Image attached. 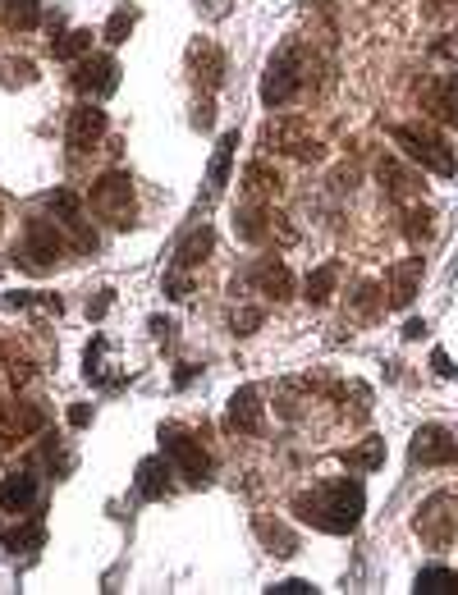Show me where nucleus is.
Instances as JSON below:
<instances>
[{"instance_id":"23","label":"nucleus","mask_w":458,"mask_h":595,"mask_svg":"<svg viewBox=\"0 0 458 595\" xmlns=\"http://www.w3.org/2000/svg\"><path fill=\"white\" fill-rule=\"evenodd\" d=\"M262 142L271 147V152H298V142H303V119H271Z\"/></svg>"},{"instance_id":"24","label":"nucleus","mask_w":458,"mask_h":595,"mask_svg":"<svg viewBox=\"0 0 458 595\" xmlns=\"http://www.w3.org/2000/svg\"><path fill=\"white\" fill-rule=\"evenodd\" d=\"M42 23V0H5V28L10 33H33Z\"/></svg>"},{"instance_id":"17","label":"nucleus","mask_w":458,"mask_h":595,"mask_svg":"<svg viewBox=\"0 0 458 595\" xmlns=\"http://www.w3.org/2000/svg\"><path fill=\"white\" fill-rule=\"evenodd\" d=\"M234 147H239V129H229L225 138L216 142V156L207 165V197H220L229 184V165H234Z\"/></svg>"},{"instance_id":"41","label":"nucleus","mask_w":458,"mask_h":595,"mask_svg":"<svg viewBox=\"0 0 458 595\" xmlns=\"http://www.w3.org/2000/svg\"><path fill=\"white\" fill-rule=\"evenodd\" d=\"M106 307H110V289H101L97 303H88V316H106Z\"/></svg>"},{"instance_id":"27","label":"nucleus","mask_w":458,"mask_h":595,"mask_svg":"<svg viewBox=\"0 0 458 595\" xmlns=\"http://www.w3.org/2000/svg\"><path fill=\"white\" fill-rule=\"evenodd\" d=\"M335 280H339V261H326V266H317V271L307 275V284H303V298L307 303H330V293H335Z\"/></svg>"},{"instance_id":"39","label":"nucleus","mask_w":458,"mask_h":595,"mask_svg":"<svg viewBox=\"0 0 458 595\" xmlns=\"http://www.w3.org/2000/svg\"><path fill=\"white\" fill-rule=\"evenodd\" d=\"M92 422V408L88 403H74V408H69V426H88Z\"/></svg>"},{"instance_id":"2","label":"nucleus","mask_w":458,"mask_h":595,"mask_svg":"<svg viewBox=\"0 0 458 595\" xmlns=\"http://www.w3.org/2000/svg\"><path fill=\"white\" fill-rule=\"evenodd\" d=\"M390 138L399 142L408 161H417L422 170L440 174V179H449V174H454V152L445 147V138H440L436 129H426V124H394Z\"/></svg>"},{"instance_id":"31","label":"nucleus","mask_w":458,"mask_h":595,"mask_svg":"<svg viewBox=\"0 0 458 595\" xmlns=\"http://www.w3.org/2000/svg\"><path fill=\"white\" fill-rule=\"evenodd\" d=\"M417 591L422 595H454L458 573H449V568H422V573H417Z\"/></svg>"},{"instance_id":"28","label":"nucleus","mask_w":458,"mask_h":595,"mask_svg":"<svg viewBox=\"0 0 458 595\" xmlns=\"http://www.w3.org/2000/svg\"><path fill=\"white\" fill-rule=\"evenodd\" d=\"M344 463H349L353 472H376V467H385V440H362L358 449H344Z\"/></svg>"},{"instance_id":"7","label":"nucleus","mask_w":458,"mask_h":595,"mask_svg":"<svg viewBox=\"0 0 458 595\" xmlns=\"http://www.w3.org/2000/svg\"><path fill=\"white\" fill-rule=\"evenodd\" d=\"M303 92V69H298V46H284L280 55L271 60V69H266L262 78V101L271 110L289 106V101Z\"/></svg>"},{"instance_id":"37","label":"nucleus","mask_w":458,"mask_h":595,"mask_svg":"<svg viewBox=\"0 0 458 595\" xmlns=\"http://www.w3.org/2000/svg\"><path fill=\"white\" fill-rule=\"evenodd\" d=\"M165 293H170V298H188V293H193V280H188L184 271L165 275Z\"/></svg>"},{"instance_id":"12","label":"nucleus","mask_w":458,"mask_h":595,"mask_svg":"<svg viewBox=\"0 0 458 595\" xmlns=\"http://www.w3.org/2000/svg\"><path fill=\"white\" fill-rule=\"evenodd\" d=\"M422 110L436 115L440 124H449V129H458V69L422 87Z\"/></svg>"},{"instance_id":"6","label":"nucleus","mask_w":458,"mask_h":595,"mask_svg":"<svg viewBox=\"0 0 458 595\" xmlns=\"http://www.w3.org/2000/svg\"><path fill=\"white\" fill-rule=\"evenodd\" d=\"M161 449H165V458L179 467V472L193 481V486H202L211 476V458H207V449L193 440V435L184 431V426H161Z\"/></svg>"},{"instance_id":"30","label":"nucleus","mask_w":458,"mask_h":595,"mask_svg":"<svg viewBox=\"0 0 458 595\" xmlns=\"http://www.w3.org/2000/svg\"><path fill=\"white\" fill-rule=\"evenodd\" d=\"M0 83H5V87L37 83V65H33V60H23V55H5V60H0Z\"/></svg>"},{"instance_id":"4","label":"nucleus","mask_w":458,"mask_h":595,"mask_svg":"<svg viewBox=\"0 0 458 595\" xmlns=\"http://www.w3.org/2000/svg\"><path fill=\"white\" fill-rule=\"evenodd\" d=\"M413 527H417V536H422L431 550H445V545L454 541V531H458V499L449 495V490H436V495L417 509Z\"/></svg>"},{"instance_id":"14","label":"nucleus","mask_w":458,"mask_h":595,"mask_svg":"<svg viewBox=\"0 0 458 595\" xmlns=\"http://www.w3.org/2000/svg\"><path fill=\"white\" fill-rule=\"evenodd\" d=\"M46 426V412L37 408V403H5L0 408V431L14 435V440H28V435H37Z\"/></svg>"},{"instance_id":"40","label":"nucleus","mask_w":458,"mask_h":595,"mask_svg":"<svg viewBox=\"0 0 458 595\" xmlns=\"http://www.w3.org/2000/svg\"><path fill=\"white\" fill-rule=\"evenodd\" d=\"M431 367H436L440 376H454V367H449V357H445V348H436V353H431Z\"/></svg>"},{"instance_id":"21","label":"nucleus","mask_w":458,"mask_h":595,"mask_svg":"<svg viewBox=\"0 0 458 595\" xmlns=\"http://www.w3.org/2000/svg\"><path fill=\"white\" fill-rule=\"evenodd\" d=\"M417 280H422V257H408L390 271V307H408L417 293Z\"/></svg>"},{"instance_id":"19","label":"nucleus","mask_w":458,"mask_h":595,"mask_svg":"<svg viewBox=\"0 0 458 595\" xmlns=\"http://www.w3.org/2000/svg\"><path fill=\"white\" fill-rule=\"evenodd\" d=\"M234 234H239L243 243H262V238L271 234V211H266V202H243V211H234Z\"/></svg>"},{"instance_id":"10","label":"nucleus","mask_w":458,"mask_h":595,"mask_svg":"<svg viewBox=\"0 0 458 595\" xmlns=\"http://www.w3.org/2000/svg\"><path fill=\"white\" fill-rule=\"evenodd\" d=\"M188 74H193L197 87L216 92V87L225 83V51H220L216 42H207V37H197V42L188 46Z\"/></svg>"},{"instance_id":"38","label":"nucleus","mask_w":458,"mask_h":595,"mask_svg":"<svg viewBox=\"0 0 458 595\" xmlns=\"http://www.w3.org/2000/svg\"><path fill=\"white\" fill-rule=\"evenodd\" d=\"M175 330H179L175 321H161V316H152V335L161 339V344H170V339H175Z\"/></svg>"},{"instance_id":"32","label":"nucleus","mask_w":458,"mask_h":595,"mask_svg":"<svg viewBox=\"0 0 458 595\" xmlns=\"http://www.w3.org/2000/svg\"><path fill=\"white\" fill-rule=\"evenodd\" d=\"M133 23H138V10H133V5H120V10L110 14V23H106V42L110 46H120V42H129V33H133Z\"/></svg>"},{"instance_id":"1","label":"nucleus","mask_w":458,"mask_h":595,"mask_svg":"<svg viewBox=\"0 0 458 595\" xmlns=\"http://www.w3.org/2000/svg\"><path fill=\"white\" fill-rule=\"evenodd\" d=\"M362 509H367V490L362 481H326V486H312V490H298L294 495V513L317 531H330V536H349L353 527L362 522Z\"/></svg>"},{"instance_id":"33","label":"nucleus","mask_w":458,"mask_h":595,"mask_svg":"<svg viewBox=\"0 0 458 595\" xmlns=\"http://www.w3.org/2000/svg\"><path fill=\"white\" fill-rule=\"evenodd\" d=\"M257 536H262L266 545H275V554H284V559H289V554L298 550V541H294V536H289L284 527H275L271 518H257Z\"/></svg>"},{"instance_id":"36","label":"nucleus","mask_w":458,"mask_h":595,"mask_svg":"<svg viewBox=\"0 0 458 595\" xmlns=\"http://www.w3.org/2000/svg\"><path fill=\"white\" fill-rule=\"evenodd\" d=\"M317 586L312 582H303V577H289V582H275L271 586V595H312Z\"/></svg>"},{"instance_id":"5","label":"nucleus","mask_w":458,"mask_h":595,"mask_svg":"<svg viewBox=\"0 0 458 595\" xmlns=\"http://www.w3.org/2000/svg\"><path fill=\"white\" fill-rule=\"evenodd\" d=\"M65 252H69V238H65V229L55 225V220H28V225H23V252H19V257L28 261L33 271L55 266Z\"/></svg>"},{"instance_id":"15","label":"nucleus","mask_w":458,"mask_h":595,"mask_svg":"<svg viewBox=\"0 0 458 595\" xmlns=\"http://www.w3.org/2000/svg\"><path fill=\"white\" fill-rule=\"evenodd\" d=\"M37 504V476L33 472H10L0 481V509L5 513H28Z\"/></svg>"},{"instance_id":"42","label":"nucleus","mask_w":458,"mask_h":595,"mask_svg":"<svg viewBox=\"0 0 458 595\" xmlns=\"http://www.w3.org/2000/svg\"><path fill=\"white\" fill-rule=\"evenodd\" d=\"M426 335V321H408L404 325V339H422Z\"/></svg>"},{"instance_id":"20","label":"nucleus","mask_w":458,"mask_h":595,"mask_svg":"<svg viewBox=\"0 0 458 595\" xmlns=\"http://www.w3.org/2000/svg\"><path fill=\"white\" fill-rule=\"evenodd\" d=\"M211 243H216V234H211L207 225H197L184 234V243L175 248V271H193V266H202L211 252Z\"/></svg>"},{"instance_id":"13","label":"nucleus","mask_w":458,"mask_h":595,"mask_svg":"<svg viewBox=\"0 0 458 595\" xmlns=\"http://www.w3.org/2000/svg\"><path fill=\"white\" fill-rule=\"evenodd\" d=\"M225 426H229V431H243V435H262V394L252 390V385L234 390Z\"/></svg>"},{"instance_id":"8","label":"nucleus","mask_w":458,"mask_h":595,"mask_svg":"<svg viewBox=\"0 0 458 595\" xmlns=\"http://www.w3.org/2000/svg\"><path fill=\"white\" fill-rule=\"evenodd\" d=\"M74 87L92 101H106L110 92L120 87V60H115V55H83V60H78V74H74Z\"/></svg>"},{"instance_id":"26","label":"nucleus","mask_w":458,"mask_h":595,"mask_svg":"<svg viewBox=\"0 0 458 595\" xmlns=\"http://www.w3.org/2000/svg\"><path fill=\"white\" fill-rule=\"evenodd\" d=\"M376 174H381V184L390 188V197H399V202H408V197L417 193V179H413V174H408L399 161H390V156L376 165Z\"/></svg>"},{"instance_id":"25","label":"nucleus","mask_w":458,"mask_h":595,"mask_svg":"<svg viewBox=\"0 0 458 595\" xmlns=\"http://www.w3.org/2000/svg\"><path fill=\"white\" fill-rule=\"evenodd\" d=\"M46 541V527H42V518H33V522H23V527H5L0 531V545L10 554H19V550H37V545Z\"/></svg>"},{"instance_id":"35","label":"nucleus","mask_w":458,"mask_h":595,"mask_svg":"<svg viewBox=\"0 0 458 595\" xmlns=\"http://www.w3.org/2000/svg\"><path fill=\"white\" fill-rule=\"evenodd\" d=\"M408 238H431V211H426V206H422V211H417V206H413V211H408Z\"/></svg>"},{"instance_id":"22","label":"nucleus","mask_w":458,"mask_h":595,"mask_svg":"<svg viewBox=\"0 0 458 595\" xmlns=\"http://www.w3.org/2000/svg\"><path fill=\"white\" fill-rule=\"evenodd\" d=\"M275 193H280V174L266 161H252L248 170H243V197H248V202H271Z\"/></svg>"},{"instance_id":"34","label":"nucleus","mask_w":458,"mask_h":595,"mask_svg":"<svg viewBox=\"0 0 458 595\" xmlns=\"http://www.w3.org/2000/svg\"><path fill=\"white\" fill-rule=\"evenodd\" d=\"M262 307H243V312H234L229 316V325H234V335H252V330H257V325H262Z\"/></svg>"},{"instance_id":"18","label":"nucleus","mask_w":458,"mask_h":595,"mask_svg":"<svg viewBox=\"0 0 458 595\" xmlns=\"http://www.w3.org/2000/svg\"><path fill=\"white\" fill-rule=\"evenodd\" d=\"M133 486H138L142 499H165L170 495V463H165V458H142Z\"/></svg>"},{"instance_id":"29","label":"nucleus","mask_w":458,"mask_h":595,"mask_svg":"<svg viewBox=\"0 0 458 595\" xmlns=\"http://www.w3.org/2000/svg\"><path fill=\"white\" fill-rule=\"evenodd\" d=\"M51 55H55V60H83V55H92V33H88V28H74V33L55 37Z\"/></svg>"},{"instance_id":"16","label":"nucleus","mask_w":458,"mask_h":595,"mask_svg":"<svg viewBox=\"0 0 458 595\" xmlns=\"http://www.w3.org/2000/svg\"><path fill=\"white\" fill-rule=\"evenodd\" d=\"M252 284H257V293L275 298V303L294 293V275H289V266H284V261H275V257H266V261H257V266H252Z\"/></svg>"},{"instance_id":"9","label":"nucleus","mask_w":458,"mask_h":595,"mask_svg":"<svg viewBox=\"0 0 458 595\" xmlns=\"http://www.w3.org/2000/svg\"><path fill=\"white\" fill-rule=\"evenodd\" d=\"M110 119L106 110L97 106V101H83V106H74V115H69V129H65V142L74 147V152H92L101 138H106Z\"/></svg>"},{"instance_id":"11","label":"nucleus","mask_w":458,"mask_h":595,"mask_svg":"<svg viewBox=\"0 0 458 595\" xmlns=\"http://www.w3.org/2000/svg\"><path fill=\"white\" fill-rule=\"evenodd\" d=\"M458 458V440L445 431V426H422L413 435V463L422 467H449Z\"/></svg>"},{"instance_id":"3","label":"nucleus","mask_w":458,"mask_h":595,"mask_svg":"<svg viewBox=\"0 0 458 595\" xmlns=\"http://www.w3.org/2000/svg\"><path fill=\"white\" fill-rule=\"evenodd\" d=\"M88 206L101 220H110V225L124 229L133 220V179L124 170L101 174L97 184H92V193H88Z\"/></svg>"}]
</instances>
